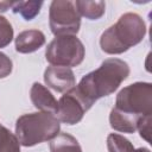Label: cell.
<instances>
[{"label":"cell","instance_id":"ac0fdd59","mask_svg":"<svg viewBox=\"0 0 152 152\" xmlns=\"http://www.w3.org/2000/svg\"><path fill=\"white\" fill-rule=\"evenodd\" d=\"M12 71V61L5 53L0 52V78L8 76Z\"/></svg>","mask_w":152,"mask_h":152},{"label":"cell","instance_id":"4fadbf2b","mask_svg":"<svg viewBox=\"0 0 152 152\" xmlns=\"http://www.w3.org/2000/svg\"><path fill=\"white\" fill-rule=\"evenodd\" d=\"M42 1H14L12 11L19 13L25 20H32L40 11Z\"/></svg>","mask_w":152,"mask_h":152},{"label":"cell","instance_id":"3957f363","mask_svg":"<svg viewBox=\"0 0 152 152\" xmlns=\"http://www.w3.org/2000/svg\"><path fill=\"white\" fill-rule=\"evenodd\" d=\"M146 33V25L137 13H125L107 28L101 38V49L109 55H118L139 44Z\"/></svg>","mask_w":152,"mask_h":152},{"label":"cell","instance_id":"277c9868","mask_svg":"<svg viewBox=\"0 0 152 152\" xmlns=\"http://www.w3.org/2000/svg\"><path fill=\"white\" fill-rule=\"evenodd\" d=\"M59 132V120L46 112L25 114L18 118L15 135L23 146H34L53 139Z\"/></svg>","mask_w":152,"mask_h":152},{"label":"cell","instance_id":"7a4b0ae2","mask_svg":"<svg viewBox=\"0 0 152 152\" xmlns=\"http://www.w3.org/2000/svg\"><path fill=\"white\" fill-rule=\"evenodd\" d=\"M129 75V66L119 58H108L101 65L82 77L74 87L77 95L90 108L96 100L114 93Z\"/></svg>","mask_w":152,"mask_h":152},{"label":"cell","instance_id":"52a82bcc","mask_svg":"<svg viewBox=\"0 0 152 152\" xmlns=\"http://www.w3.org/2000/svg\"><path fill=\"white\" fill-rule=\"evenodd\" d=\"M89 109L88 104L71 88L59 99L56 118L66 125H75L82 120L84 113Z\"/></svg>","mask_w":152,"mask_h":152},{"label":"cell","instance_id":"e0dca14e","mask_svg":"<svg viewBox=\"0 0 152 152\" xmlns=\"http://www.w3.org/2000/svg\"><path fill=\"white\" fill-rule=\"evenodd\" d=\"M138 131L140 132L141 138H144L147 142L151 141V116L145 118L144 120L140 121L138 126Z\"/></svg>","mask_w":152,"mask_h":152},{"label":"cell","instance_id":"5b68a950","mask_svg":"<svg viewBox=\"0 0 152 152\" xmlns=\"http://www.w3.org/2000/svg\"><path fill=\"white\" fill-rule=\"evenodd\" d=\"M45 57L56 66H76L84 58V46L75 36H58L48 45Z\"/></svg>","mask_w":152,"mask_h":152},{"label":"cell","instance_id":"ffe728a7","mask_svg":"<svg viewBox=\"0 0 152 152\" xmlns=\"http://www.w3.org/2000/svg\"><path fill=\"white\" fill-rule=\"evenodd\" d=\"M133 152H150V150H148V148H146V147H140V148L134 150Z\"/></svg>","mask_w":152,"mask_h":152},{"label":"cell","instance_id":"8fae6325","mask_svg":"<svg viewBox=\"0 0 152 152\" xmlns=\"http://www.w3.org/2000/svg\"><path fill=\"white\" fill-rule=\"evenodd\" d=\"M51 152H82V148L72 135L68 133H58L50 142Z\"/></svg>","mask_w":152,"mask_h":152},{"label":"cell","instance_id":"9a60e30c","mask_svg":"<svg viewBox=\"0 0 152 152\" xmlns=\"http://www.w3.org/2000/svg\"><path fill=\"white\" fill-rule=\"evenodd\" d=\"M107 147L109 152H133L134 147L125 137L112 133L107 138Z\"/></svg>","mask_w":152,"mask_h":152},{"label":"cell","instance_id":"2e32d148","mask_svg":"<svg viewBox=\"0 0 152 152\" xmlns=\"http://www.w3.org/2000/svg\"><path fill=\"white\" fill-rule=\"evenodd\" d=\"M13 38V28L10 21L0 15V48L7 46Z\"/></svg>","mask_w":152,"mask_h":152},{"label":"cell","instance_id":"d6986e66","mask_svg":"<svg viewBox=\"0 0 152 152\" xmlns=\"http://www.w3.org/2000/svg\"><path fill=\"white\" fill-rule=\"evenodd\" d=\"M14 1H0V12H6L10 7L12 8Z\"/></svg>","mask_w":152,"mask_h":152},{"label":"cell","instance_id":"8992f818","mask_svg":"<svg viewBox=\"0 0 152 152\" xmlns=\"http://www.w3.org/2000/svg\"><path fill=\"white\" fill-rule=\"evenodd\" d=\"M50 28L58 36H74L78 32L81 19L74 1L55 0L50 5Z\"/></svg>","mask_w":152,"mask_h":152},{"label":"cell","instance_id":"9c48e42d","mask_svg":"<svg viewBox=\"0 0 152 152\" xmlns=\"http://www.w3.org/2000/svg\"><path fill=\"white\" fill-rule=\"evenodd\" d=\"M30 97H31L33 106L37 109L42 112L56 114L57 108H58V101L48 90V88H45L40 83L38 82L33 83L31 91H30Z\"/></svg>","mask_w":152,"mask_h":152},{"label":"cell","instance_id":"30bf717a","mask_svg":"<svg viewBox=\"0 0 152 152\" xmlns=\"http://www.w3.org/2000/svg\"><path fill=\"white\" fill-rule=\"evenodd\" d=\"M45 44V36L39 30H26L15 38V50L20 53H31Z\"/></svg>","mask_w":152,"mask_h":152},{"label":"cell","instance_id":"5bb4252c","mask_svg":"<svg viewBox=\"0 0 152 152\" xmlns=\"http://www.w3.org/2000/svg\"><path fill=\"white\" fill-rule=\"evenodd\" d=\"M0 152H20V142L10 129L0 125Z\"/></svg>","mask_w":152,"mask_h":152},{"label":"cell","instance_id":"7c38bea8","mask_svg":"<svg viewBox=\"0 0 152 152\" xmlns=\"http://www.w3.org/2000/svg\"><path fill=\"white\" fill-rule=\"evenodd\" d=\"M75 7L80 15H83L90 20H96L101 18L104 13L106 4L104 1H75Z\"/></svg>","mask_w":152,"mask_h":152},{"label":"cell","instance_id":"ba28073f","mask_svg":"<svg viewBox=\"0 0 152 152\" xmlns=\"http://www.w3.org/2000/svg\"><path fill=\"white\" fill-rule=\"evenodd\" d=\"M44 81L48 87L59 93L68 91L76 84L72 70L66 66H48L44 72Z\"/></svg>","mask_w":152,"mask_h":152},{"label":"cell","instance_id":"6da1fadb","mask_svg":"<svg viewBox=\"0 0 152 152\" xmlns=\"http://www.w3.org/2000/svg\"><path fill=\"white\" fill-rule=\"evenodd\" d=\"M148 116H152V84L137 82L120 90L109 122L115 131L133 133L140 121Z\"/></svg>","mask_w":152,"mask_h":152}]
</instances>
